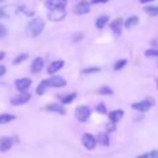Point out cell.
I'll list each match as a JSON object with an SVG mask.
<instances>
[{
	"label": "cell",
	"instance_id": "83f0119b",
	"mask_svg": "<svg viewBox=\"0 0 158 158\" xmlns=\"http://www.w3.org/2000/svg\"><path fill=\"white\" fill-rule=\"evenodd\" d=\"M99 94H101V95H111L112 94V89L110 86H101L99 89Z\"/></svg>",
	"mask_w": 158,
	"mask_h": 158
},
{
	"label": "cell",
	"instance_id": "7c38bea8",
	"mask_svg": "<svg viewBox=\"0 0 158 158\" xmlns=\"http://www.w3.org/2000/svg\"><path fill=\"white\" fill-rule=\"evenodd\" d=\"M12 138L11 137H1L0 138V152H6L12 147Z\"/></svg>",
	"mask_w": 158,
	"mask_h": 158
},
{
	"label": "cell",
	"instance_id": "d590c367",
	"mask_svg": "<svg viewBox=\"0 0 158 158\" xmlns=\"http://www.w3.org/2000/svg\"><path fill=\"white\" fill-rule=\"evenodd\" d=\"M6 72V67L5 65H0V77H2Z\"/></svg>",
	"mask_w": 158,
	"mask_h": 158
},
{
	"label": "cell",
	"instance_id": "d4e9b609",
	"mask_svg": "<svg viewBox=\"0 0 158 158\" xmlns=\"http://www.w3.org/2000/svg\"><path fill=\"white\" fill-rule=\"evenodd\" d=\"M126 64H127V60H126V59H118V60L114 64V70H120V69H122Z\"/></svg>",
	"mask_w": 158,
	"mask_h": 158
},
{
	"label": "cell",
	"instance_id": "44dd1931",
	"mask_svg": "<svg viewBox=\"0 0 158 158\" xmlns=\"http://www.w3.org/2000/svg\"><path fill=\"white\" fill-rule=\"evenodd\" d=\"M12 120H15V116L14 115H10V114H1L0 115V125L7 123V122H10Z\"/></svg>",
	"mask_w": 158,
	"mask_h": 158
},
{
	"label": "cell",
	"instance_id": "3957f363",
	"mask_svg": "<svg viewBox=\"0 0 158 158\" xmlns=\"http://www.w3.org/2000/svg\"><path fill=\"white\" fill-rule=\"evenodd\" d=\"M90 109L89 106H85V105H81V106H78L75 109V117L80 121V122H85L89 117H90Z\"/></svg>",
	"mask_w": 158,
	"mask_h": 158
},
{
	"label": "cell",
	"instance_id": "ffe728a7",
	"mask_svg": "<svg viewBox=\"0 0 158 158\" xmlns=\"http://www.w3.org/2000/svg\"><path fill=\"white\" fill-rule=\"evenodd\" d=\"M137 23H138V17H137V16H130V17H127L126 21L123 22V26H125L126 28H131V27L136 26Z\"/></svg>",
	"mask_w": 158,
	"mask_h": 158
},
{
	"label": "cell",
	"instance_id": "e575fe53",
	"mask_svg": "<svg viewBox=\"0 0 158 158\" xmlns=\"http://www.w3.org/2000/svg\"><path fill=\"white\" fill-rule=\"evenodd\" d=\"M109 0H91V4H105V2H107Z\"/></svg>",
	"mask_w": 158,
	"mask_h": 158
},
{
	"label": "cell",
	"instance_id": "f35d334b",
	"mask_svg": "<svg viewBox=\"0 0 158 158\" xmlns=\"http://www.w3.org/2000/svg\"><path fill=\"white\" fill-rule=\"evenodd\" d=\"M5 58V52H0V60H2Z\"/></svg>",
	"mask_w": 158,
	"mask_h": 158
},
{
	"label": "cell",
	"instance_id": "4fadbf2b",
	"mask_svg": "<svg viewBox=\"0 0 158 158\" xmlns=\"http://www.w3.org/2000/svg\"><path fill=\"white\" fill-rule=\"evenodd\" d=\"M63 65H64V60H62V59L54 60V62H52V63L49 64V67H48V69H47V73H48V74H54V73H57Z\"/></svg>",
	"mask_w": 158,
	"mask_h": 158
},
{
	"label": "cell",
	"instance_id": "5bb4252c",
	"mask_svg": "<svg viewBox=\"0 0 158 158\" xmlns=\"http://www.w3.org/2000/svg\"><path fill=\"white\" fill-rule=\"evenodd\" d=\"M122 26H123V22H122V19H116V20H114L111 23H110V27H111V30H112V32L115 33V35H120L121 33V28H122Z\"/></svg>",
	"mask_w": 158,
	"mask_h": 158
},
{
	"label": "cell",
	"instance_id": "8d00e7d4",
	"mask_svg": "<svg viewBox=\"0 0 158 158\" xmlns=\"http://www.w3.org/2000/svg\"><path fill=\"white\" fill-rule=\"evenodd\" d=\"M136 158H149V154H148V153H144V154H142V156H137Z\"/></svg>",
	"mask_w": 158,
	"mask_h": 158
},
{
	"label": "cell",
	"instance_id": "9a60e30c",
	"mask_svg": "<svg viewBox=\"0 0 158 158\" xmlns=\"http://www.w3.org/2000/svg\"><path fill=\"white\" fill-rule=\"evenodd\" d=\"M48 111H52V112H56V114H59V115H65V109L62 104H51L46 107Z\"/></svg>",
	"mask_w": 158,
	"mask_h": 158
},
{
	"label": "cell",
	"instance_id": "f1b7e54d",
	"mask_svg": "<svg viewBox=\"0 0 158 158\" xmlns=\"http://www.w3.org/2000/svg\"><path fill=\"white\" fill-rule=\"evenodd\" d=\"M83 37H84V33H83V32H75V33L72 36V43H77V42H79Z\"/></svg>",
	"mask_w": 158,
	"mask_h": 158
},
{
	"label": "cell",
	"instance_id": "d6a6232c",
	"mask_svg": "<svg viewBox=\"0 0 158 158\" xmlns=\"http://www.w3.org/2000/svg\"><path fill=\"white\" fill-rule=\"evenodd\" d=\"M6 35H7V30H6V27H5L2 23H0V38L5 37Z\"/></svg>",
	"mask_w": 158,
	"mask_h": 158
},
{
	"label": "cell",
	"instance_id": "4dcf8cb0",
	"mask_svg": "<svg viewBox=\"0 0 158 158\" xmlns=\"http://www.w3.org/2000/svg\"><path fill=\"white\" fill-rule=\"evenodd\" d=\"M19 11H21L22 14H25L26 16H33L35 15V12L33 11H31V10H28V9H26L25 6H19Z\"/></svg>",
	"mask_w": 158,
	"mask_h": 158
},
{
	"label": "cell",
	"instance_id": "7a4b0ae2",
	"mask_svg": "<svg viewBox=\"0 0 158 158\" xmlns=\"http://www.w3.org/2000/svg\"><path fill=\"white\" fill-rule=\"evenodd\" d=\"M153 105H154V100H153L152 98H147V99H144V100H142V101H139V102L132 104V109L144 112V111H148Z\"/></svg>",
	"mask_w": 158,
	"mask_h": 158
},
{
	"label": "cell",
	"instance_id": "5b68a950",
	"mask_svg": "<svg viewBox=\"0 0 158 158\" xmlns=\"http://www.w3.org/2000/svg\"><path fill=\"white\" fill-rule=\"evenodd\" d=\"M81 143L86 149H94L96 147V139L90 133H84L81 137Z\"/></svg>",
	"mask_w": 158,
	"mask_h": 158
},
{
	"label": "cell",
	"instance_id": "277c9868",
	"mask_svg": "<svg viewBox=\"0 0 158 158\" xmlns=\"http://www.w3.org/2000/svg\"><path fill=\"white\" fill-rule=\"evenodd\" d=\"M44 84L46 86H51V88H62V86H65L67 81L62 77H51L44 80Z\"/></svg>",
	"mask_w": 158,
	"mask_h": 158
},
{
	"label": "cell",
	"instance_id": "8992f818",
	"mask_svg": "<svg viewBox=\"0 0 158 158\" xmlns=\"http://www.w3.org/2000/svg\"><path fill=\"white\" fill-rule=\"evenodd\" d=\"M74 12L78 14V15H85V14H89L90 12V4L86 1V0H81L79 1L75 7H74Z\"/></svg>",
	"mask_w": 158,
	"mask_h": 158
},
{
	"label": "cell",
	"instance_id": "d6986e66",
	"mask_svg": "<svg viewBox=\"0 0 158 158\" xmlns=\"http://www.w3.org/2000/svg\"><path fill=\"white\" fill-rule=\"evenodd\" d=\"M95 139H96V142H99V143H100V144H102V146H109V144H110L109 135H107V133H105V132L99 133V135H98V137H96Z\"/></svg>",
	"mask_w": 158,
	"mask_h": 158
},
{
	"label": "cell",
	"instance_id": "9c48e42d",
	"mask_svg": "<svg viewBox=\"0 0 158 158\" xmlns=\"http://www.w3.org/2000/svg\"><path fill=\"white\" fill-rule=\"evenodd\" d=\"M65 17V10L64 9H60V10H52L48 12V19L53 22L56 21H60Z\"/></svg>",
	"mask_w": 158,
	"mask_h": 158
},
{
	"label": "cell",
	"instance_id": "2e32d148",
	"mask_svg": "<svg viewBox=\"0 0 158 158\" xmlns=\"http://www.w3.org/2000/svg\"><path fill=\"white\" fill-rule=\"evenodd\" d=\"M2 12H4V16L12 17V16H15L19 12V6H16V5H9V6H6V7L2 9Z\"/></svg>",
	"mask_w": 158,
	"mask_h": 158
},
{
	"label": "cell",
	"instance_id": "74e56055",
	"mask_svg": "<svg viewBox=\"0 0 158 158\" xmlns=\"http://www.w3.org/2000/svg\"><path fill=\"white\" fill-rule=\"evenodd\" d=\"M141 4H146V2H151V1H154V0H138Z\"/></svg>",
	"mask_w": 158,
	"mask_h": 158
},
{
	"label": "cell",
	"instance_id": "1f68e13d",
	"mask_svg": "<svg viewBox=\"0 0 158 158\" xmlns=\"http://www.w3.org/2000/svg\"><path fill=\"white\" fill-rule=\"evenodd\" d=\"M96 111L100 112V114H106V106L104 102H99L98 106H96Z\"/></svg>",
	"mask_w": 158,
	"mask_h": 158
},
{
	"label": "cell",
	"instance_id": "4316f807",
	"mask_svg": "<svg viewBox=\"0 0 158 158\" xmlns=\"http://www.w3.org/2000/svg\"><path fill=\"white\" fill-rule=\"evenodd\" d=\"M46 84H44V80H42L38 85H37V89H36V93L38 94V95H43L44 94V91H46Z\"/></svg>",
	"mask_w": 158,
	"mask_h": 158
},
{
	"label": "cell",
	"instance_id": "ab89813d",
	"mask_svg": "<svg viewBox=\"0 0 158 158\" xmlns=\"http://www.w3.org/2000/svg\"><path fill=\"white\" fill-rule=\"evenodd\" d=\"M0 17H4V12H2V9H0Z\"/></svg>",
	"mask_w": 158,
	"mask_h": 158
},
{
	"label": "cell",
	"instance_id": "7402d4cb",
	"mask_svg": "<svg viewBox=\"0 0 158 158\" xmlns=\"http://www.w3.org/2000/svg\"><path fill=\"white\" fill-rule=\"evenodd\" d=\"M75 98H77V93H70L69 95H67V96H64V98L62 99V104H63V105H65V104H70Z\"/></svg>",
	"mask_w": 158,
	"mask_h": 158
},
{
	"label": "cell",
	"instance_id": "cb8c5ba5",
	"mask_svg": "<svg viewBox=\"0 0 158 158\" xmlns=\"http://www.w3.org/2000/svg\"><path fill=\"white\" fill-rule=\"evenodd\" d=\"M27 53H22V54H20V56H17L14 60H12V64L14 65H17V64H20V63H22L23 60H26L27 59Z\"/></svg>",
	"mask_w": 158,
	"mask_h": 158
},
{
	"label": "cell",
	"instance_id": "ba28073f",
	"mask_svg": "<svg viewBox=\"0 0 158 158\" xmlns=\"http://www.w3.org/2000/svg\"><path fill=\"white\" fill-rule=\"evenodd\" d=\"M30 99H31V94H28V93H21L20 95H17V96L12 98V99L10 100V102H11L12 105L17 106V105L26 104V102H27Z\"/></svg>",
	"mask_w": 158,
	"mask_h": 158
},
{
	"label": "cell",
	"instance_id": "60d3db41",
	"mask_svg": "<svg viewBox=\"0 0 158 158\" xmlns=\"http://www.w3.org/2000/svg\"><path fill=\"white\" fill-rule=\"evenodd\" d=\"M4 1H5V0H0V2H4Z\"/></svg>",
	"mask_w": 158,
	"mask_h": 158
},
{
	"label": "cell",
	"instance_id": "8fae6325",
	"mask_svg": "<svg viewBox=\"0 0 158 158\" xmlns=\"http://www.w3.org/2000/svg\"><path fill=\"white\" fill-rule=\"evenodd\" d=\"M43 65H44L43 58H41V57L35 58L33 62H32V64H31V72H32L33 74H37V73L41 72V69L43 68Z\"/></svg>",
	"mask_w": 158,
	"mask_h": 158
},
{
	"label": "cell",
	"instance_id": "e0dca14e",
	"mask_svg": "<svg viewBox=\"0 0 158 158\" xmlns=\"http://www.w3.org/2000/svg\"><path fill=\"white\" fill-rule=\"evenodd\" d=\"M123 116V111L122 110H114L111 112H109V118L115 123V122H118Z\"/></svg>",
	"mask_w": 158,
	"mask_h": 158
},
{
	"label": "cell",
	"instance_id": "484cf974",
	"mask_svg": "<svg viewBox=\"0 0 158 158\" xmlns=\"http://www.w3.org/2000/svg\"><path fill=\"white\" fill-rule=\"evenodd\" d=\"M101 69L99 67H90V68H85L81 70V74H91V73H99Z\"/></svg>",
	"mask_w": 158,
	"mask_h": 158
},
{
	"label": "cell",
	"instance_id": "ac0fdd59",
	"mask_svg": "<svg viewBox=\"0 0 158 158\" xmlns=\"http://www.w3.org/2000/svg\"><path fill=\"white\" fill-rule=\"evenodd\" d=\"M107 21H109V16H106V15H101V16H99V17L96 19V21H95V26H96L99 30H102V28L105 27V25L107 23Z\"/></svg>",
	"mask_w": 158,
	"mask_h": 158
},
{
	"label": "cell",
	"instance_id": "f546056e",
	"mask_svg": "<svg viewBox=\"0 0 158 158\" xmlns=\"http://www.w3.org/2000/svg\"><path fill=\"white\" fill-rule=\"evenodd\" d=\"M144 54L147 57H157L158 56V49L157 48H149V49H147L144 52Z\"/></svg>",
	"mask_w": 158,
	"mask_h": 158
},
{
	"label": "cell",
	"instance_id": "52a82bcc",
	"mask_svg": "<svg viewBox=\"0 0 158 158\" xmlns=\"http://www.w3.org/2000/svg\"><path fill=\"white\" fill-rule=\"evenodd\" d=\"M46 6L52 11V10H60L65 9L67 6V0H47Z\"/></svg>",
	"mask_w": 158,
	"mask_h": 158
},
{
	"label": "cell",
	"instance_id": "6da1fadb",
	"mask_svg": "<svg viewBox=\"0 0 158 158\" xmlns=\"http://www.w3.org/2000/svg\"><path fill=\"white\" fill-rule=\"evenodd\" d=\"M43 28H44V21L42 19L36 17V19H32L27 23V26H26V33H27V36L35 38V37H37L43 31Z\"/></svg>",
	"mask_w": 158,
	"mask_h": 158
},
{
	"label": "cell",
	"instance_id": "30bf717a",
	"mask_svg": "<svg viewBox=\"0 0 158 158\" xmlns=\"http://www.w3.org/2000/svg\"><path fill=\"white\" fill-rule=\"evenodd\" d=\"M31 84H32V80L28 78H21V79H17L15 81V86L19 91H25L26 89L30 88Z\"/></svg>",
	"mask_w": 158,
	"mask_h": 158
},
{
	"label": "cell",
	"instance_id": "603a6c76",
	"mask_svg": "<svg viewBox=\"0 0 158 158\" xmlns=\"http://www.w3.org/2000/svg\"><path fill=\"white\" fill-rule=\"evenodd\" d=\"M143 10L146 11V14H148L151 16H157L158 15V7H156V6H147Z\"/></svg>",
	"mask_w": 158,
	"mask_h": 158
},
{
	"label": "cell",
	"instance_id": "836d02e7",
	"mask_svg": "<svg viewBox=\"0 0 158 158\" xmlns=\"http://www.w3.org/2000/svg\"><path fill=\"white\" fill-rule=\"evenodd\" d=\"M149 154V158H158V152L156 151V149H153L151 153H148Z\"/></svg>",
	"mask_w": 158,
	"mask_h": 158
}]
</instances>
